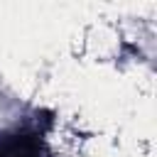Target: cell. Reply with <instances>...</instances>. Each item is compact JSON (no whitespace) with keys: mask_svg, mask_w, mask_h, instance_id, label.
<instances>
[{"mask_svg":"<svg viewBox=\"0 0 157 157\" xmlns=\"http://www.w3.org/2000/svg\"><path fill=\"white\" fill-rule=\"evenodd\" d=\"M44 142L37 132L15 130L0 137V157H42Z\"/></svg>","mask_w":157,"mask_h":157,"instance_id":"6da1fadb","label":"cell"}]
</instances>
